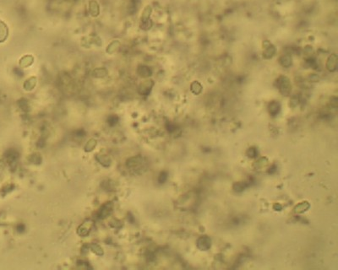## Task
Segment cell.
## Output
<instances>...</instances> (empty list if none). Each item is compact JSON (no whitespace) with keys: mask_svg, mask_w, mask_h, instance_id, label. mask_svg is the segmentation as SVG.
Returning <instances> with one entry per match:
<instances>
[{"mask_svg":"<svg viewBox=\"0 0 338 270\" xmlns=\"http://www.w3.org/2000/svg\"><path fill=\"white\" fill-rule=\"evenodd\" d=\"M263 58L270 59L274 57L276 54V47L268 41H263Z\"/></svg>","mask_w":338,"mask_h":270,"instance_id":"3","label":"cell"},{"mask_svg":"<svg viewBox=\"0 0 338 270\" xmlns=\"http://www.w3.org/2000/svg\"><path fill=\"white\" fill-rule=\"evenodd\" d=\"M89 10L90 14L92 15V16H94V17H96V16L99 15V13H100V8H99V4L97 3L96 1H95V0L90 1Z\"/></svg>","mask_w":338,"mask_h":270,"instance_id":"12","label":"cell"},{"mask_svg":"<svg viewBox=\"0 0 338 270\" xmlns=\"http://www.w3.org/2000/svg\"><path fill=\"white\" fill-rule=\"evenodd\" d=\"M268 112L270 115L272 117H275L279 114L281 111V104L277 101H271L268 105Z\"/></svg>","mask_w":338,"mask_h":270,"instance_id":"8","label":"cell"},{"mask_svg":"<svg viewBox=\"0 0 338 270\" xmlns=\"http://www.w3.org/2000/svg\"><path fill=\"white\" fill-rule=\"evenodd\" d=\"M190 89L194 95H199V94L202 92L203 87L199 82H198V81H194L193 83L191 84Z\"/></svg>","mask_w":338,"mask_h":270,"instance_id":"16","label":"cell"},{"mask_svg":"<svg viewBox=\"0 0 338 270\" xmlns=\"http://www.w3.org/2000/svg\"><path fill=\"white\" fill-rule=\"evenodd\" d=\"M113 204L112 202H107V204H105L104 205H102L101 208L99 210L98 213V217L101 219H105L106 217L109 215L113 211Z\"/></svg>","mask_w":338,"mask_h":270,"instance_id":"6","label":"cell"},{"mask_svg":"<svg viewBox=\"0 0 338 270\" xmlns=\"http://www.w3.org/2000/svg\"><path fill=\"white\" fill-rule=\"evenodd\" d=\"M309 208H310V204H309V202H301L294 207V212L296 214H303V213L306 212L308 210H309Z\"/></svg>","mask_w":338,"mask_h":270,"instance_id":"11","label":"cell"},{"mask_svg":"<svg viewBox=\"0 0 338 270\" xmlns=\"http://www.w3.org/2000/svg\"><path fill=\"white\" fill-rule=\"evenodd\" d=\"M331 106L334 107V108H337L338 106V99L336 96H333L331 99Z\"/></svg>","mask_w":338,"mask_h":270,"instance_id":"28","label":"cell"},{"mask_svg":"<svg viewBox=\"0 0 338 270\" xmlns=\"http://www.w3.org/2000/svg\"><path fill=\"white\" fill-rule=\"evenodd\" d=\"M143 164V159L141 156H135L127 161V166L130 169H138Z\"/></svg>","mask_w":338,"mask_h":270,"instance_id":"7","label":"cell"},{"mask_svg":"<svg viewBox=\"0 0 338 270\" xmlns=\"http://www.w3.org/2000/svg\"><path fill=\"white\" fill-rule=\"evenodd\" d=\"M309 79H310V80L312 81V82H316V81L319 80V77L317 76V75H310Z\"/></svg>","mask_w":338,"mask_h":270,"instance_id":"29","label":"cell"},{"mask_svg":"<svg viewBox=\"0 0 338 270\" xmlns=\"http://www.w3.org/2000/svg\"><path fill=\"white\" fill-rule=\"evenodd\" d=\"M299 103V97L298 95H293L291 100H290V106L292 107H296Z\"/></svg>","mask_w":338,"mask_h":270,"instance_id":"25","label":"cell"},{"mask_svg":"<svg viewBox=\"0 0 338 270\" xmlns=\"http://www.w3.org/2000/svg\"><path fill=\"white\" fill-rule=\"evenodd\" d=\"M17 230L19 231V232H23L24 230H25V225H23V224H20V225H18Z\"/></svg>","mask_w":338,"mask_h":270,"instance_id":"32","label":"cell"},{"mask_svg":"<svg viewBox=\"0 0 338 270\" xmlns=\"http://www.w3.org/2000/svg\"><path fill=\"white\" fill-rule=\"evenodd\" d=\"M167 179H168V173L166 171H162L160 173L159 177H158V181L160 183H164L165 181H167Z\"/></svg>","mask_w":338,"mask_h":270,"instance_id":"26","label":"cell"},{"mask_svg":"<svg viewBox=\"0 0 338 270\" xmlns=\"http://www.w3.org/2000/svg\"><path fill=\"white\" fill-rule=\"evenodd\" d=\"M276 171H277V166H276V165H273L272 167H270V170L268 171V172L270 173V174H272V173H274Z\"/></svg>","mask_w":338,"mask_h":270,"instance_id":"31","label":"cell"},{"mask_svg":"<svg viewBox=\"0 0 338 270\" xmlns=\"http://www.w3.org/2000/svg\"><path fill=\"white\" fill-rule=\"evenodd\" d=\"M279 62H280L281 65L284 67V68H289V67L292 65V57H291L290 55H283V56H282L280 58Z\"/></svg>","mask_w":338,"mask_h":270,"instance_id":"13","label":"cell"},{"mask_svg":"<svg viewBox=\"0 0 338 270\" xmlns=\"http://www.w3.org/2000/svg\"><path fill=\"white\" fill-rule=\"evenodd\" d=\"M246 155L249 158H256L258 155V151L257 149L255 147H250L248 149V150L246 151Z\"/></svg>","mask_w":338,"mask_h":270,"instance_id":"21","label":"cell"},{"mask_svg":"<svg viewBox=\"0 0 338 270\" xmlns=\"http://www.w3.org/2000/svg\"><path fill=\"white\" fill-rule=\"evenodd\" d=\"M91 251H92L93 253H96V255H98V256L103 255V250H102V248H101L99 245L92 244L91 245Z\"/></svg>","mask_w":338,"mask_h":270,"instance_id":"23","label":"cell"},{"mask_svg":"<svg viewBox=\"0 0 338 270\" xmlns=\"http://www.w3.org/2000/svg\"><path fill=\"white\" fill-rule=\"evenodd\" d=\"M30 161L35 165H39L41 164L42 162V158H41L40 155H37V154H34V155H31L30 157Z\"/></svg>","mask_w":338,"mask_h":270,"instance_id":"24","label":"cell"},{"mask_svg":"<svg viewBox=\"0 0 338 270\" xmlns=\"http://www.w3.org/2000/svg\"><path fill=\"white\" fill-rule=\"evenodd\" d=\"M276 85L279 91L284 96H288L292 91V84L289 79L286 76L282 75L276 80Z\"/></svg>","mask_w":338,"mask_h":270,"instance_id":"1","label":"cell"},{"mask_svg":"<svg viewBox=\"0 0 338 270\" xmlns=\"http://www.w3.org/2000/svg\"><path fill=\"white\" fill-rule=\"evenodd\" d=\"M96 159L99 161V163L102 165L104 167H108L111 166V163H112L111 160H110L109 157H107V155H100L96 157Z\"/></svg>","mask_w":338,"mask_h":270,"instance_id":"17","label":"cell"},{"mask_svg":"<svg viewBox=\"0 0 338 270\" xmlns=\"http://www.w3.org/2000/svg\"><path fill=\"white\" fill-rule=\"evenodd\" d=\"M196 246L200 251H208L211 247V239L207 236H200L196 241Z\"/></svg>","mask_w":338,"mask_h":270,"instance_id":"2","label":"cell"},{"mask_svg":"<svg viewBox=\"0 0 338 270\" xmlns=\"http://www.w3.org/2000/svg\"><path fill=\"white\" fill-rule=\"evenodd\" d=\"M139 74L141 77H144V78L149 77V76L151 75V70H150V68H148V67L141 66V67H140Z\"/></svg>","mask_w":338,"mask_h":270,"instance_id":"19","label":"cell"},{"mask_svg":"<svg viewBox=\"0 0 338 270\" xmlns=\"http://www.w3.org/2000/svg\"><path fill=\"white\" fill-rule=\"evenodd\" d=\"M338 67V58L336 54H331L326 61V69L330 72L336 71Z\"/></svg>","mask_w":338,"mask_h":270,"instance_id":"5","label":"cell"},{"mask_svg":"<svg viewBox=\"0 0 338 270\" xmlns=\"http://www.w3.org/2000/svg\"><path fill=\"white\" fill-rule=\"evenodd\" d=\"M150 13H151V8H150V6H146V7L145 8L141 16V20L143 22H146V21H147L149 17H150Z\"/></svg>","mask_w":338,"mask_h":270,"instance_id":"20","label":"cell"},{"mask_svg":"<svg viewBox=\"0 0 338 270\" xmlns=\"http://www.w3.org/2000/svg\"><path fill=\"white\" fill-rule=\"evenodd\" d=\"M249 185L245 181H238V182H235L233 186V189L234 192L236 193H242L243 192L245 188L248 187Z\"/></svg>","mask_w":338,"mask_h":270,"instance_id":"15","label":"cell"},{"mask_svg":"<svg viewBox=\"0 0 338 270\" xmlns=\"http://www.w3.org/2000/svg\"><path fill=\"white\" fill-rule=\"evenodd\" d=\"M96 145V141L95 139H90V140L87 142V144H86V146H85V150H86V152H90V151L94 150Z\"/></svg>","mask_w":338,"mask_h":270,"instance_id":"22","label":"cell"},{"mask_svg":"<svg viewBox=\"0 0 338 270\" xmlns=\"http://www.w3.org/2000/svg\"><path fill=\"white\" fill-rule=\"evenodd\" d=\"M36 84H37V79L34 77L30 78L29 80H27L26 81V83L24 84V88L26 90H32L35 87Z\"/></svg>","mask_w":338,"mask_h":270,"instance_id":"18","label":"cell"},{"mask_svg":"<svg viewBox=\"0 0 338 270\" xmlns=\"http://www.w3.org/2000/svg\"><path fill=\"white\" fill-rule=\"evenodd\" d=\"M153 81L152 80H146L143 82V83L140 85L139 87V92L141 94V95H148L150 92L152 87H153Z\"/></svg>","mask_w":338,"mask_h":270,"instance_id":"9","label":"cell"},{"mask_svg":"<svg viewBox=\"0 0 338 270\" xmlns=\"http://www.w3.org/2000/svg\"><path fill=\"white\" fill-rule=\"evenodd\" d=\"M9 36V28L3 21L0 20V43L5 41Z\"/></svg>","mask_w":338,"mask_h":270,"instance_id":"10","label":"cell"},{"mask_svg":"<svg viewBox=\"0 0 338 270\" xmlns=\"http://www.w3.org/2000/svg\"><path fill=\"white\" fill-rule=\"evenodd\" d=\"M96 71L98 72V74H95L96 77H104L105 75H107V71L104 69H96Z\"/></svg>","mask_w":338,"mask_h":270,"instance_id":"27","label":"cell"},{"mask_svg":"<svg viewBox=\"0 0 338 270\" xmlns=\"http://www.w3.org/2000/svg\"><path fill=\"white\" fill-rule=\"evenodd\" d=\"M273 209H274L275 210H277V211H280V210H282V205L279 204H274V206H273Z\"/></svg>","mask_w":338,"mask_h":270,"instance_id":"30","label":"cell"},{"mask_svg":"<svg viewBox=\"0 0 338 270\" xmlns=\"http://www.w3.org/2000/svg\"><path fill=\"white\" fill-rule=\"evenodd\" d=\"M33 61H34V58L32 55H26L20 60V65L22 68H26V67L32 65L33 63Z\"/></svg>","mask_w":338,"mask_h":270,"instance_id":"14","label":"cell"},{"mask_svg":"<svg viewBox=\"0 0 338 270\" xmlns=\"http://www.w3.org/2000/svg\"><path fill=\"white\" fill-rule=\"evenodd\" d=\"M93 222L91 221V220H87V221L84 222L83 224H81V225L79 226L78 230H77V234H78L79 236H82V237L88 236V234H89L91 230Z\"/></svg>","mask_w":338,"mask_h":270,"instance_id":"4","label":"cell"}]
</instances>
